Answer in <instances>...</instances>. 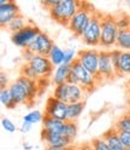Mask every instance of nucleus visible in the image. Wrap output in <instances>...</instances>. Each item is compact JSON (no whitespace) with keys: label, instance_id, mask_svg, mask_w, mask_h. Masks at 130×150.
Instances as JSON below:
<instances>
[{"label":"nucleus","instance_id":"obj_1","mask_svg":"<svg viewBox=\"0 0 130 150\" xmlns=\"http://www.w3.org/2000/svg\"><path fill=\"white\" fill-rule=\"evenodd\" d=\"M81 4L82 1H77V0H59L57 5L48 10V13L54 22L68 27L71 18L81 7Z\"/></svg>","mask_w":130,"mask_h":150},{"label":"nucleus","instance_id":"obj_2","mask_svg":"<svg viewBox=\"0 0 130 150\" xmlns=\"http://www.w3.org/2000/svg\"><path fill=\"white\" fill-rule=\"evenodd\" d=\"M95 8L90 3L83 1L81 4V7L78 8V11L76 15L71 18L70 23L68 24V28L73 33L76 38H82L83 33L87 29L88 24L90 23L93 16L95 13Z\"/></svg>","mask_w":130,"mask_h":150},{"label":"nucleus","instance_id":"obj_3","mask_svg":"<svg viewBox=\"0 0 130 150\" xmlns=\"http://www.w3.org/2000/svg\"><path fill=\"white\" fill-rule=\"evenodd\" d=\"M119 29L116 24V18L113 16H104L103 23H101V40L100 46L105 49H110L117 44V36Z\"/></svg>","mask_w":130,"mask_h":150},{"label":"nucleus","instance_id":"obj_4","mask_svg":"<svg viewBox=\"0 0 130 150\" xmlns=\"http://www.w3.org/2000/svg\"><path fill=\"white\" fill-rule=\"evenodd\" d=\"M104 15L100 12H95L93 16L90 23L88 24L87 29L83 33L81 39L83 40L87 46L89 47H95V46H100V40H101V23H103Z\"/></svg>","mask_w":130,"mask_h":150},{"label":"nucleus","instance_id":"obj_5","mask_svg":"<svg viewBox=\"0 0 130 150\" xmlns=\"http://www.w3.org/2000/svg\"><path fill=\"white\" fill-rule=\"evenodd\" d=\"M71 71L76 75V78L78 80V85L82 88H85L87 93L92 92L100 83L95 75L89 73L77 59L71 64Z\"/></svg>","mask_w":130,"mask_h":150},{"label":"nucleus","instance_id":"obj_6","mask_svg":"<svg viewBox=\"0 0 130 150\" xmlns=\"http://www.w3.org/2000/svg\"><path fill=\"white\" fill-rule=\"evenodd\" d=\"M40 29L34 24H27L23 29L11 34V41L23 50H27L40 34Z\"/></svg>","mask_w":130,"mask_h":150},{"label":"nucleus","instance_id":"obj_7","mask_svg":"<svg viewBox=\"0 0 130 150\" xmlns=\"http://www.w3.org/2000/svg\"><path fill=\"white\" fill-rule=\"evenodd\" d=\"M99 54L100 51L95 49H83L77 52V61L89 73L98 76L99 73Z\"/></svg>","mask_w":130,"mask_h":150},{"label":"nucleus","instance_id":"obj_8","mask_svg":"<svg viewBox=\"0 0 130 150\" xmlns=\"http://www.w3.org/2000/svg\"><path fill=\"white\" fill-rule=\"evenodd\" d=\"M68 105H69L68 103L62 102L52 96L47 99V103H46L45 115L65 122V121L69 120L68 119Z\"/></svg>","mask_w":130,"mask_h":150},{"label":"nucleus","instance_id":"obj_9","mask_svg":"<svg viewBox=\"0 0 130 150\" xmlns=\"http://www.w3.org/2000/svg\"><path fill=\"white\" fill-rule=\"evenodd\" d=\"M115 76H117V75L110 56V51L101 50L99 54V73L96 79L99 80V82H101L103 80H110Z\"/></svg>","mask_w":130,"mask_h":150},{"label":"nucleus","instance_id":"obj_10","mask_svg":"<svg viewBox=\"0 0 130 150\" xmlns=\"http://www.w3.org/2000/svg\"><path fill=\"white\" fill-rule=\"evenodd\" d=\"M28 64H29L42 79H48L50 76H52L53 73H54L53 71L54 70V65L52 64L50 58L46 57V56L35 54Z\"/></svg>","mask_w":130,"mask_h":150},{"label":"nucleus","instance_id":"obj_11","mask_svg":"<svg viewBox=\"0 0 130 150\" xmlns=\"http://www.w3.org/2000/svg\"><path fill=\"white\" fill-rule=\"evenodd\" d=\"M53 41L51 38L46 33H40L38 38L33 41V44L28 47V50H30L34 54H40V56H46L48 57V54L53 47Z\"/></svg>","mask_w":130,"mask_h":150},{"label":"nucleus","instance_id":"obj_12","mask_svg":"<svg viewBox=\"0 0 130 150\" xmlns=\"http://www.w3.org/2000/svg\"><path fill=\"white\" fill-rule=\"evenodd\" d=\"M18 15H21L18 5L12 0H7L6 4L0 5V25L7 27V24Z\"/></svg>","mask_w":130,"mask_h":150},{"label":"nucleus","instance_id":"obj_13","mask_svg":"<svg viewBox=\"0 0 130 150\" xmlns=\"http://www.w3.org/2000/svg\"><path fill=\"white\" fill-rule=\"evenodd\" d=\"M41 139L47 144L48 146H59V148H70L72 144V140L63 137L62 134L58 133H48L46 131H41Z\"/></svg>","mask_w":130,"mask_h":150},{"label":"nucleus","instance_id":"obj_14","mask_svg":"<svg viewBox=\"0 0 130 150\" xmlns=\"http://www.w3.org/2000/svg\"><path fill=\"white\" fill-rule=\"evenodd\" d=\"M16 81L23 86V88L27 92L29 104H31V103L35 100L36 96H38V93H39V85H38V82H35L33 80H29V79H27L24 76H21V75L16 79Z\"/></svg>","mask_w":130,"mask_h":150},{"label":"nucleus","instance_id":"obj_15","mask_svg":"<svg viewBox=\"0 0 130 150\" xmlns=\"http://www.w3.org/2000/svg\"><path fill=\"white\" fill-rule=\"evenodd\" d=\"M8 90L11 92V96L15 100V103L17 105L20 104H29V100H28V96H27V92L23 88V86L21 83H18L17 81H13L10 83L8 86Z\"/></svg>","mask_w":130,"mask_h":150},{"label":"nucleus","instance_id":"obj_16","mask_svg":"<svg viewBox=\"0 0 130 150\" xmlns=\"http://www.w3.org/2000/svg\"><path fill=\"white\" fill-rule=\"evenodd\" d=\"M103 138L106 140V143L110 145V148L112 150H128L123 145L122 140H120V138L118 136V131L115 127H112L111 129H108L107 132H105L103 134Z\"/></svg>","mask_w":130,"mask_h":150},{"label":"nucleus","instance_id":"obj_17","mask_svg":"<svg viewBox=\"0 0 130 150\" xmlns=\"http://www.w3.org/2000/svg\"><path fill=\"white\" fill-rule=\"evenodd\" d=\"M70 73H71V65H69V64H62L55 68V70L52 75V82L54 83V86H58V85H62V83L68 82Z\"/></svg>","mask_w":130,"mask_h":150},{"label":"nucleus","instance_id":"obj_18","mask_svg":"<svg viewBox=\"0 0 130 150\" xmlns=\"http://www.w3.org/2000/svg\"><path fill=\"white\" fill-rule=\"evenodd\" d=\"M63 126H64L63 121H59L57 119H53V117H50V116L45 115L43 121H42V129L46 131V132L62 134Z\"/></svg>","mask_w":130,"mask_h":150},{"label":"nucleus","instance_id":"obj_19","mask_svg":"<svg viewBox=\"0 0 130 150\" xmlns=\"http://www.w3.org/2000/svg\"><path fill=\"white\" fill-rule=\"evenodd\" d=\"M86 91L85 88H82L80 85H71L69 83V91H68V104L71 103H77V102H83L86 96Z\"/></svg>","mask_w":130,"mask_h":150},{"label":"nucleus","instance_id":"obj_20","mask_svg":"<svg viewBox=\"0 0 130 150\" xmlns=\"http://www.w3.org/2000/svg\"><path fill=\"white\" fill-rule=\"evenodd\" d=\"M85 100L77 102V103H71L68 105V119L69 121H75L82 115L83 110H85Z\"/></svg>","mask_w":130,"mask_h":150},{"label":"nucleus","instance_id":"obj_21","mask_svg":"<svg viewBox=\"0 0 130 150\" xmlns=\"http://www.w3.org/2000/svg\"><path fill=\"white\" fill-rule=\"evenodd\" d=\"M116 46L122 51H130V29L119 30Z\"/></svg>","mask_w":130,"mask_h":150},{"label":"nucleus","instance_id":"obj_22","mask_svg":"<svg viewBox=\"0 0 130 150\" xmlns=\"http://www.w3.org/2000/svg\"><path fill=\"white\" fill-rule=\"evenodd\" d=\"M120 75H130V51H123L119 58L118 76Z\"/></svg>","mask_w":130,"mask_h":150},{"label":"nucleus","instance_id":"obj_23","mask_svg":"<svg viewBox=\"0 0 130 150\" xmlns=\"http://www.w3.org/2000/svg\"><path fill=\"white\" fill-rule=\"evenodd\" d=\"M48 58L52 62V64L57 68V67H59V65H62L64 63V51L59 47L58 45L54 44L50 54H48Z\"/></svg>","mask_w":130,"mask_h":150},{"label":"nucleus","instance_id":"obj_24","mask_svg":"<svg viewBox=\"0 0 130 150\" xmlns=\"http://www.w3.org/2000/svg\"><path fill=\"white\" fill-rule=\"evenodd\" d=\"M77 132H78V128H77V125L75 121H69V120L65 121L64 126H63V131H62L63 137L73 140L77 136Z\"/></svg>","mask_w":130,"mask_h":150},{"label":"nucleus","instance_id":"obj_25","mask_svg":"<svg viewBox=\"0 0 130 150\" xmlns=\"http://www.w3.org/2000/svg\"><path fill=\"white\" fill-rule=\"evenodd\" d=\"M25 25H27L25 18H24L22 15H18L16 18H13V20L7 24L6 29H7V30H10L11 34H12V33H16V32H20L21 29H23Z\"/></svg>","mask_w":130,"mask_h":150},{"label":"nucleus","instance_id":"obj_26","mask_svg":"<svg viewBox=\"0 0 130 150\" xmlns=\"http://www.w3.org/2000/svg\"><path fill=\"white\" fill-rule=\"evenodd\" d=\"M0 102H1V104L7 109H13L17 105L8 88H1V91H0Z\"/></svg>","mask_w":130,"mask_h":150},{"label":"nucleus","instance_id":"obj_27","mask_svg":"<svg viewBox=\"0 0 130 150\" xmlns=\"http://www.w3.org/2000/svg\"><path fill=\"white\" fill-rule=\"evenodd\" d=\"M21 76H24V78H27V79H29V80H33V81H35V82H40V80L42 79L40 75L36 73L29 64L28 63H25L23 67L21 68Z\"/></svg>","mask_w":130,"mask_h":150},{"label":"nucleus","instance_id":"obj_28","mask_svg":"<svg viewBox=\"0 0 130 150\" xmlns=\"http://www.w3.org/2000/svg\"><path fill=\"white\" fill-rule=\"evenodd\" d=\"M68 91H69V83L68 82L62 83V85H58V86L54 87L53 97L66 103V100H68Z\"/></svg>","mask_w":130,"mask_h":150},{"label":"nucleus","instance_id":"obj_29","mask_svg":"<svg viewBox=\"0 0 130 150\" xmlns=\"http://www.w3.org/2000/svg\"><path fill=\"white\" fill-rule=\"evenodd\" d=\"M113 127L118 132H130V114L129 112H127L123 116H120Z\"/></svg>","mask_w":130,"mask_h":150},{"label":"nucleus","instance_id":"obj_30","mask_svg":"<svg viewBox=\"0 0 130 150\" xmlns=\"http://www.w3.org/2000/svg\"><path fill=\"white\" fill-rule=\"evenodd\" d=\"M43 117H45V115L42 114L40 110H31V111L28 112L27 115L23 116V121H25V122H29V124L34 125V124L42 122V121H43Z\"/></svg>","mask_w":130,"mask_h":150},{"label":"nucleus","instance_id":"obj_31","mask_svg":"<svg viewBox=\"0 0 130 150\" xmlns=\"http://www.w3.org/2000/svg\"><path fill=\"white\" fill-rule=\"evenodd\" d=\"M116 18V24L118 27L119 30H125V29H130V17L127 15H120Z\"/></svg>","mask_w":130,"mask_h":150},{"label":"nucleus","instance_id":"obj_32","mask_svg":"<svg viewBox=\"0 0 130 150\" xmlns=\"http://www.w3.org/2000/svg\"><path fill=\"white\" fill-rule=\"evenodd\" d=\"M92 148H93V150H112L103 137H99V138L93 139Z\"/></svg>","mask_w":130,"mask_h":150},{"label":"nucleus","instance_id":"obj_33","mask_svg":"<svg viewBox=\"0 0 130 150\" xmlns=\"http://www.w3.org/2000/svg\"><path fill=\"white\" fill-rule=\"evenodd\" d=\"M122 50L119 49H112L110 50V56H111V59H112L113 63V67L116 70V75L118 76V65H119V58H120V54H122Z\"/></svg>","mask_w":130,"mask_h":150},{"label":"nucleus","instance_id":"obj_34","mask_svg":"<svg viewBox=\"0 0 130 150\" xmlns=\"http://www.w3.org/2000/svg\"><path fill=\"white\" fill-rule=\"evenodd\" d=\"M76 59H77V53H76L75 50H72V49L64 50V63L63 64L71 65Z\"/></svg>","mask_w":130,"mask_h":150},{"label":"nucleus","instance_id":"obj_35","mask_svg":"<svg viewBox=\"0 0 130 150\" xmlns=\"http://www.w3.org/2000/svg\"><path fill=\"white\" fill-rule=\"evenodd\" d=\"M1 126H3V128L6 131V132H8V133H13V132H16V129H17L16 125L12 122L10 119H7V117H4L1 120Z\"/></svg>","mask_w":130,"mask_h":150},{"label":"nucleus","instance_id":"obj_36","mask_svg":"<svg viewBox=\"0 0 130 150\" xmlns=\"http://www.w3.org/2000/svg\"><path fill=\"white\" fill-rule=\"evenodd\" d=\"M118 136L122 140L123 145L128 150H130V132H118Z\"/></svg>","mask_w":130,"mask_h":150},{"label":"nucleus","instance_id":"obj_37","mask_svg":"<svg viewBox=\"0 0 130 150\" xmlns=\"http://www.w3.org/2000/svg\"><path fill=\"white\" fill-rule=\"evenodd\" d=\"M10 83H8V79H7V75L5 73L0 74V87L1 88H8Z\"/></svg>","mask_w":130,"mask_h":150},{"label":"nucleus","instance_id":"obj_38","mask_svg":"<svg viewBox=\"0 0 130 150\" xmlns=\"http://www.w3.org/2000/svg\"><path fill=\"white\" fill-rule=\"evenodd\" d=\"M58 1H59V0H45V1H41V4L43 6H46L47 10H51L53 6H55V5L58 4Z\"/></svg>","mask_w":130,"mask_h":150},{"label":"nucleus","instance_id":"obj_39","mask_svg":"<svg viewBox=\"0 0 130 150\" xmlns=\"http://www.w3.org/2000/svg\"><path fill=\"white\" fill-rule=\"evenodd\" d=\"M31 127H33V125L31 124H29V122H25V121H23V124L21 125V127H20V131L23 133V134H25V133H28L29 131L31 129Z\"/></svg>","mask_w":130,"mask_h":150},{"label":"nucleus","instance_id":"obj_40","mask_svg":"<svg viewBox=\"0 0 130 150\" xmlns=\"http://www.w3.org/2000/svg\"><path fill=\"white\" fill-rule=\"evenodd\" d=\"M34 56H35V54H34L30 50H28V49H27V50H24V52H23V59L25 61V63H29V62L31 61V58L34 57Z\"/></svg>","mask_w":130,"mask_h":150},{"label":"nucleus","instance_id":"obj_41","mask_svg":"<svg viewBox=\"0 0 130 150\" xmlns=\"http://www.w3.org/2000/svg\"><path fill=\"white\" fill-rule=\"evenodd\" d=\"M23 149H24V150H31V149H33V145H31L29 142H24V143H23Z\"/></svg>","mask_w":130,"mask_h":150},{"label":"nucleus","instance_id":"obj_42","mask_svg":"<svg viewBox=\"0 0 130 150\" xmlns=\"http://www.w3.org/2000/svg\"><path fill=\"white\" fill-rule=\"evenodd\" d=\"M45 150H65L64 148H59V146H46V149Z\"/></svg>","mask_w":130,"mask_h":150},{"label":"nucleus","instance_id":"obj_43","mask_svg":"<svg viewBox=\"0 0 130 150\" xmlns=\"http://www.w3.org/2000/svg\"><path fill=\"white\" fill-rule=\"evenodd\" d=\"M128 92H129V96H130V85L128 86Z\"/></svg>","mask_w":130,"mask_h":150},{"label":"nucleus","instance_id":"obj_44","mask_svg":"<svg viewBox=\"0 0 130 150\" xmlns=\"http://www.w3.org/2000/svg\"><path fill=\"white\" fill-rule=\"evenodd\" d=\"M129 114H130V110H129Z\"/></svg>","mask_w":130,"mask_h":150},{"label":"nucleus","instance_id":"obj_45","mask_svg":"<svg viewBox=\"0 0 130 150\" xmlns=\"http://www.w3.org/2000/svg\"><path fill=\"white\" fill-rule=\"evenodd\" d=\"M129 4H130V1H129Z\"/></svg>","mask_w":130,"mask_h":150}]
</instances>
